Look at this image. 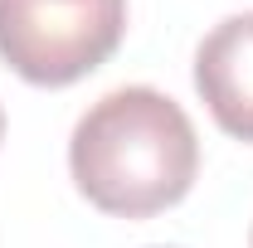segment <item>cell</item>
Masks as SVG:
<instances>
[{
  "instance_id": "4",
  "label": "cell",
  "mask_w": 253,
  "mask_h": 248,
  "mask_svg": "<svg viewBox=\"0 0 253 248\" xmlns=\"http://www.w3.org/2000/svg\"><path fill=\"white\" fill-rule=\"evenodd\" d=\"M0 136H5V112H0Z\"/></svg>"
},
{
  "instance_id": "1",
  "label": "cell",
  "mask_w": 253,
  "mask_h": 248,
  "mask_svg": "<svg viewBox=\"0 0 253 248\" xmlns=\"http://www.w3.org/2000/svg\"><path fill=\"white\" fill-rule=\"evenodd\" d=\"M78 195L117 219H151L180 205L200 175V136L185 107L156 88H112L68 136Z\"/></svg>"
},
{
  "instance_id": "5",
  "label": "cell",
  "mask_w": 253,
  "mask_h": 248,
  "mask_svg": "<svg viewBox=\"0 0 253 248\" xmlns=\"http://www.w3.org/2000/svg\"><path fill=\"white\" fill-rule=\"evenodd\" d=\"M249 248H253V244H249Z\"/></svg>"
},
{
  "instance_id": "3",
  "label": "cell",
  "mask_w": 253,
  "mask_h": 248,
  "mask_svg": "<svg viewBox=\"0 0 253 248\" xmlns=\"http://www.w3.org/2000/svg\"><path fill=\"white\" fill-rule=\"evenodd\" d=\"M195 93L219 131L253 146V10L229 15L195 49Z\"/></svg>"
},
{
  "instance_id": "2",
  "label": "cell",
  "mask_w": 253,
  "mask_h": 248,
  "mask_svg": "<svg viewBox=\"0 0 253 248\" xmlns=\"http://www.w3.org/2000/svg\"><path fill=\"white\" fill-rule=\"evenodd\" d=\"M126 0H0V59L34 88H68L117 54Z\"/></svg>"
}]
</instances>
